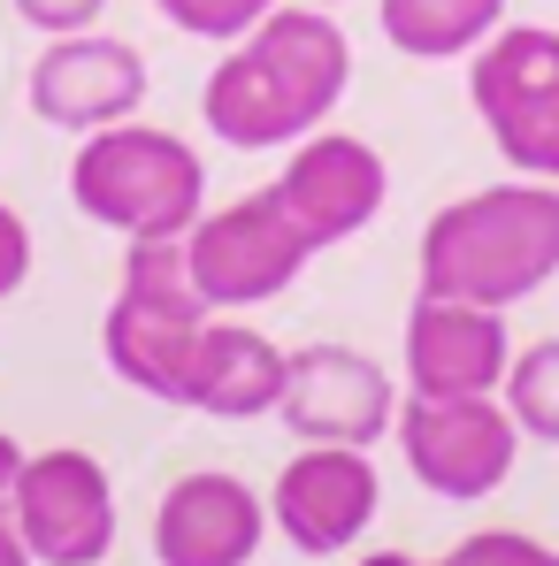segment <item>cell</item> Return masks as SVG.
<instances>
[{"label":"cell","mask_w":559,"mask_h":566,"mask_svg":"<svg viewBox=\"0 0 559 566\" xmlns=\"http://www.w3.org/2000/svg\"><path fill=\"white\" fill-rule=\"evenodd\" d=\"M307 261H314V245L299 238V222L283 214L277 191H246L230 207H207L185 230V276L215 314H246V306L283 298Z\"/></svg>","instance_id":"obj_6"},{"label":"cell","mask_w":559,"mask_h":566,"mask_svg":"<svg viewBox=\"0 0 559 566\" xmlns=\"http://www.w3.org/2000/svg\"><path fill=\"white\" fill-rule=\"evenodd\" d=\"M70 199L77 214L115 230L123 245L185 238L207 214V161L162 123H107L70 154Z\"/></svg>","instance_id":"obj_3"},{"label":"cell","mask_w":559,"mask_h":566,"mask_svg":"<svg viewBox=\"0 0 559 566\" xmlns=\"http://www.w3.org/2000/svg\"><path fill=\"white\" fill-rule=\"evenodd\" d=\"M307 8H338V0H307Z\"/></svg>","instance_id":"obj_25"},{"label":"cell","mask_w":559,"mask_h":566,"mask_svg":"<svg viewBox=\"0 0 559 566\" xmlns=\"http://www.w3.org/2000/svg\"><path fill=\"white\" fill-rule=\"evenodd\" d=\"M31 115L46 130H77L93 138L107 123H131L146 107V54L115 31H70V39H46L39 62H31Z\"/></svg>","instance_id":"obj_10"},{"label":"cell","mask_w":559,"mask_h":566,"mask_svg":"<svg viewBox=\"0 0 559 566\" xmlns=\"http://www.w3.org/2000/svg\"><path fill=\"white\" fill-rule=\"evenodd\" d=\"M361 566H460V559H414V552H369Z\"/></svg>","instance_id":"obj_24"},{"label":"cell","mask_w":559,"mask_h":566,"mask_svg":"<svg viewBox=\"0 0 559 566\" xmlns=\"http://www.w3.org/2000/svg\"><path fill=\"white\" fill-rule=\"evenodd\" d=\"M453 559L460 566H559V552L537 544V536H521V528H475Z\"/></svg>","instance_id":"obj_19"},{"label":"cell","mask_w":559,"mask_h":566,"mask_svg":"<svg viewBox=\"0 0 559 566\" xmlns=\"http://www.w3.org/2000/svg\"><path fill=\"white\" fill-rule=\"evenodd\" d=\"M353 85V39L330 8L277 0L199 85V123L238 154H277L314 138Z\"/></svg>","instance_id":"obj_1"},{"label":"cell","mask_w":559,"mask_h":566,"mask_svg":"<svg viewBox=\"0 0 559 566\" xmlns=\"http://www.w3.org/2000/svg\"><path fill=\"white\" fill-rule=\"evenodd\" d=\"M383 482L361 444H307L269 482V528L307 559H338L375 528Z\"/></svg>","instance_id":"obj_8"},{"label":"cell","mask_w":559,"mask_h":566,"mask_svg":"<svg viewBox=\"0 0 559 566\" xmlns=\"http://www.w3.org/2000/svg\"><path fill=\"white\" fill-rule=\"evenodd\" d=\"M31 283V222L0 199V298H15Z\"/></svg>","instance_id":"obj_21"},{"label":"cell","mask_w":559,"mask_h":566,"mask_svg":"<svg viewBox=\"0 0 559 566\" xmlns=\"http://www.w3.org/2000/svg\"><path fill=\"white\" fill-rule=\"evenodd\" d=\"M506 413L521 421V437H537V444H559V337L545 345H529V353H514V368H506Z\"/></svg>","instance_id":"obj_17"},{"label":"cell","mask_w":559,"mask_h":566,"mask_svg":"<svg viewBox=\"0 0 559 566\" xmlns=\"http://www.w3.org/2000/svg\"><path fill=\"white\" fill-rule=\"evenodd\" d=\"M269 191L283 199V214L299 222V238H307L314 253H330V245L361 238L375 214H383L391 169H383V154H375L369 138H353V130H314V138L291 146V161L277 169Z\"/></svg>","instance_id":"obj_11"},{"label":"cell","mask_w":559,"mask_h":566,"mask_svg":"<svg viewBox=\"0 0 559 566\" xmlns=\"http://www.w3.org/2000/svg\"><path fill=\"white\" fill-rule=\"evenodd\" d=\"M375 23L414 62H460L506 31V0H375Z\"/></svg>","instance_id":"obj_16"},{"label":"cell","mask_w":559,"mask_h":566,"mask_svg":"<svg viewBox=\"0 0 559 566\" xmlns=\"http://www.w3.org/2000/svg\"><path fill=\"white\" fill-rule=\"evenodd\" d=\"M15 536L39 566H100L115 552V482L93 452H31L15 482Z\"/></svg>","instance_id":"obj_9"},{"label":"cell","mask_w":559,"mask_h":566,"mask_svg":"<svg viewBox=\"0 0 559 566\" xmlns=\"http://www.w3.org/2000/svg\"><path fill=\"white\" fill-rule=\"evenodd\" d=\"M559 276V185L514 177L437 207L422 230V291L475 298V306H521Z\"/></svg>","instance_id":"obj_2"},{"label":"cell","mask_w":559,"mask_h":566,"mask_svg":"<svg viewBox=\"0 0 559 566\" xmlns=\"http://www.w3.org/2000/svg\"><path fill=\"white\" fill-rule=\"evenodd\" d=\"M467 99L514 177L559 185V31L506 23L467 54Z\"/></svg>","instance_id":"obj_5"},{"label":"cell","mask_w":559,"mask_h":566,"mask_svg":"<svg viewBox=\"0 0 559 566\" xmlns=\"http://www.w3.org/2000/svg\"><path fill=\"white\" fill-rule=\"evenodd\" d=\"M269 536V497L230 468H191L154 505V559L162 566H253Z\"/></svg>","instance_id":"obj_14"},{"label":"cell","mask_w":559,"mask_h":566,"mask_svg":"<svg viewBox=\"0 0 559 566\" xmlns=\"http://www.w3.org/2000/svg\"><path fill=\"white\" fill-rule=\"evenodd\" d=\"M162 8V23L169 31H185V39H215V46H238L277 0H154Z\"/></svg>","instance_id":"obj_18"},{"label":"cell","mask_w":559,"mask_h":566,"mask_svg":"<svg viewBox=\"0 0 559 566\" xmlns=\"http://www.w3.org/2000/svg\"><path fill=\"white\" fill-rule=\"evenodd\" d=\"M283 429L299 444H361L398 421V382L375 368L353 345H299L283 360V398H277Z\"/></svg>","instance_id":"obj_13"},{"label":"cell","mask_w":559,"mask_h":566,"mask_svg":"<svg viewBox=\"0 0 559 566\" xmlns=\"http://www.w3.org/2000/svg\"><path fill=\"white\" fill-rule=\"evenodd\" d=\"M0 566H39L23 552V536H15V521H0Z\"/></svg>","instance_id":"obj_23"},{"label":"cell","mask_w":559,"mask_h":566,"mask_svg":"<svg viewBox=\"0 0 559 566\" xmlns=\"http://www.w3.org/2000/svg\"><path fill=\"white\" fill-rule=\"evenodd\" d=\"M398 452H406V474L429 490V497H453V505H483L514 482V460H521V421L506 413L498 390L483 398H398Z\"/></svg>","instance_id":"obj_7"},{"label":"cell","mask_w":559,"mask_h":566,"mask_svg":"<svg viewBox=\"0 0 559 566\" xmlns=\"http://www.w3.org/2000/svg\"><path fill=\"white\" fill-rule=\"evenodd\" d=\"M283 353L277 337L215 314L207 337H199V360H191V413H215V421H253V413H277L283 398Z\"/></svg>","instance_id":"obj_15"},{"label":"cell","mask_w":559,"mask_h":566,"mask_svg":"<svg viewBox=\"0 0 559 566\" xmlns=\"http://www.w3.org/2000/svg\"><path fill=\"white\" fill-rule=\"evenodd\" d=\"M398 368H406V390H414V398H483V390H506L514 329H506L498 306L422 291V298L406 306Z\"/></svg>","instance_id":"obj_12"},{"label":"cell","mask_w":559,"mask_h":566,"mask_svg":"<svg viewBox=\"0 0 559 566\" xmlns=\"http://www.w3.org/2000/svg\"><path fill=\"white\" fill-rule=\"evenodd\" d=\"M15 15L31 31H46V39H70V31H93L107 15V0H15Z\"/></svg>","instance_id":"obj_20"},{"label":"cell","mask_w":559,"mask_h":566,"mask_svg":"<svg viewBox=\"0 0 559 566\" xmlns=\"http://www.w3.org/2000/svg\"><path fill=\"white\" fill-rule=\"evenodd\" d=\"M207 322H215V306L185 276V238H146L123 253V283L100 314V360L115 382L146 390L162 406H185Z\"/></svg>","instance_id":"obj_4"},{"label":"cell","mask_w":559,"mask_h":566,"mask_svg":"<svg viewBox=\"0 0 559 566\" xmlns=\"http://www.w3.org/2000/svg\"><path fill=\"white\" fill-rule=\"evenodd\" d=\"M23 460H31V452L0 429V521H15V482H23Z\"/></svg>","instance_id":"obj_22"}]
</instances>
